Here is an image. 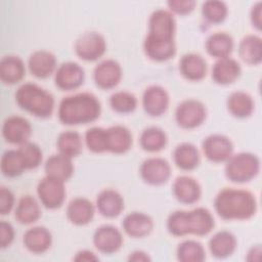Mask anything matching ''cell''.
I'll return each instance as SVG.
<instances>
[{"label":"cell","mask_w":262,"mask_h":262,"mask_svg":"<svg viewBox=\"0 0 262 262\" xmlns=\"http://www.w3.org/2000/svg\"><path fill=\"white\" fill-rule=\"evenodd\" d=\"M169 102L168 92L160 85H150L143 92L142 106L144 112L151 117H160L166 113Z\"/></svg>","instance_id":"2e32d148"},{"label":"cell","mask_w":262,"mask_h":262,"mask_svg":"<svg viewBox=\"0 0 262 262\" xmlns=\"http://www.w3.org/2000/svg\"><path fill=\"white\" fill-rule=\"evenodd\" d=\"M23 242L30 252L34 254H42L51 247L52 235L46 227L35 226L25 232Z\"/></svg>","instance_id":"603a6c76"},{"label":"cell","mask_w":262,"mask_h":262,"mask_svg":"<svg viewBox=\"0 0 262 262\" xmlns=\"http://www.w3.org/2000/svg\"><path fill=\"white\" fill-rule=\"evenodd\" d=\"M74 260L75 261H78V262H91V261H98V257L91 251L89 250H82V251H79L76 256L74 257Z\"/></svg>","instance_id":"bcb514c9"},{"label":"cell","mask_w":262,"mask_h":262,"mask_svg":"<svg viewBox=\"0 0 262 262\" xmlns=\"http://www.w3.org/2000/svg\"><path fill=\"white\" fill-rule=\"evenodd\" d=\"M96 208L105 218L118 217L124 210L123 196L117 190L106 188L97 195Z\"/></svg>","instance_id":"44dd1931"},{"label":"cell","mask_w":262,"mask_h":262,"mask_svg":"<svg viewBox=\"0 0 262 262\" xmlns=\"http://www.w3.org/2000/svg\"><path fill=\"white\" fill-rule=\"evenodd\" d=\"M28 67L34 77L38 79H46L55 71L56 58L50 51L37 50L30 55Z\"/></svg>","instance_id":"ac0fdd59"},{"label":"cell","mask_w":262,"mask_h":262,"mask_svg":"<svg viewBox=\"0 0 262 262\" xmlns=\"http://www.w3.org/2000/svg\"><path fill=\"white\" fill-rule=\"evenodd\" d=\"M95 208L93 204L85 198L73 199L67 208V217L75 225L83 226L91 222L94 217Z\"/></svg>","instance_id":"7402d4cb"},{"label":"cell","mask_w":262,"mask_h":262,"mask_svg":"<svg viewBox=\"0 0 262 262\" xmlns=\"http://www.w3.org/2000/svg\"><path fill=\"white\" fill-rule=\"evenodd\" d=\"M124 239L121 231L113 225H102L93 234V245L103 254H114L123 246Z\"/></svg>","instance_id":"5bb4252c"},{"label":"cell","mask_w":262,"mask_h":262,"mask_svg":"<svg viewBox=\"0 0 262 262\" xmlns=\"http://www.w3.org/2000/svg\"><path fill=\"white\" fill-rule=\"evenodd\" d=\"M228 8L222 1L210 0L204 2L202 5V14L211 24H221L226 18Z\"/></svg>","instance_id":"f35d334b"},{"label":"cell","mask_w":262,"mask_h":262,"mask_svg":"<svg viewBox=\"0 0 262 262\" xmlns=\"http://www.w3.org/2000/svg\"><path fill=\"white\" fill-rule=\"evenodd\" d=\"M14 206V195L7 187L0 189V213L2 215L8 214Z\"/></svg>","instance_id":"7bdbcfd3"},{"label":"cell","mask_w":262,"mask_h":262,"mask_svg":"<svg viewBox=\"0 0 262 262\" xmlns=\"http://www.w3.org/2000/svg\"><path fill=\"white\" fill-rule=\"evenodd\" d=\"M176 256L181 262H202L206 259V252L202 244L187 239L178 245Z\"/></svg>","instance_id":"8d00e7d4"},{"label":"cell","mask_w":262,"mask_h":262,"mask_svg":"<svg viewBox=\"0 0 262 262\" xmlns=\"http://www.w3.org/2000/svg\"><path fill=\"white\" fill-rule=\"evenodd\" d=\"M56 145L59 154L73 159L81 154L83 142L81 135L78 132L68 130L58 135Z\"/></svg>","instance_id":"e575fe53"},{"label":"cell","mask_w":262,"mask_h":262,"mask_svg":"<svg viewBox=\"0 0 262 262\" xmlns=\"http://www.w3.org/2000/svg\"><path fill=\"white\" fill-rule=\"evenodd\" d=\"M260 255H261V247L260 245L254 246L252 247L247 255V260L248 261H258L260 259Z\"/></svg>","instance_id":"c3c4849f"},{"label":"cell","mask_w":262,"mask_h":262,"mask_svg":"<svg viewBox=\"0 0 262 262\" xmlns=\"http://www.w3.org/2000/svg\"><path fill=\"white\" fill-rule=\"evenodd\" d=\"M205 46L207 52L211 56L220 59L229 57L233 50L234 42L229 34L225 32H216L208 37Z\"/></svg>","instance_id":"f1b7e54d"},{"label":"cell","mask_w":262,"mask_h":262,"mask_svg":"<svg viewBox=\"0 0 262 262\" xmlns=\"http://www.w3.org/2000/svg\"><path fill=\"white\" fill-rule=\"evenodd\" d=\"M203 151L209 161L222 163L232 156L233 144L225 135L212 134L204 140Z\"/></svg>","instance_id":"4fadbf2b"},{"label":"cell","mask_w":262,"mask_h":262,"mask_svg":"<svg viewBox=\"0 0 262 262\" xmlns=\"http://www.w3.org/2000/svg\"><path fill=\"white\" fill-rule=\"evenodd\" d=\"M26 74L24 61L15 55L4 56L0 61V79L3 83L13 85L23 80Z\"/></svg>","instance_id":"83f0119b"},{"label":"cell","mask_w":262,"mask_h":262,"mask_svg":"<svg viewBox=\"0 0 262 262\" xmlns=\"http://www.w3.org/2000/svg\"><path fill=\"white\" fill-rule=\"evenodd\" d=\"M122 226L129 236L141 238L151 232L154 228V221L147 214L142 212H132L125 216Z\"/></svg>","instance_id":"ffe728a7"},{"label":"cell","mask_w":262,"mask_h":262,"mask_svg":"<svg viewBox=\"0 0 262 262\" xmlns=\"http://www.w3.org/2000/svg\"><path fill=\"white\" fill-rule=\"evenodd\" d=\"M167 135L165 131L159 127L145 128L139 137V143L143 150L148 152H157L165 148L167 145Z\"/></svg>","instance_id":"836d02e7"},{"label":"cell","mask_w":262,"mask_h":262,"mask_svg":"<svg viewBox=\"0 0 262 262\" xmlns=\"http://www.w3.org/2000/svg\"><path fill=\"white\" fill-rule=\"evenodd\" d=\"M14 239V229L8 222L1 221L0 223V245L2 249H5L11 245Z\"/></svg>","instance_id":"ee69618b"},{"label":"cell","mask_w":262,"mask_h":262,"mask_svg":"<svg viewBox=\"0 0 262 262\" xmlns=\"http://www.w3.org/2000/svg\"><path fill=\"white\" fill-rule=\"evenodd\" d=\"M107 151L113 154H125L132 146V134L130 130L122 125H115L106 129Z\"/></svg>","instance_id":"d4e9b609"},{"label":"cell","mask_w":262,"mask_h":262,"mask_svg":"<svg viewBox=\"0 0 262 262\" xmlns=\"http://www.w3.org/2000/svg\"><path fill=\"white\" fill-rule=\"evenodd\" d=\"M215 226L214 217L211 212L203 207L190 211H174L167 219V229L174 236L194 234L207 235Z\"/></svg>","instance_id":"3957f363"},{"label":"cell","mask_w":262,"mask_h":262,"mask_svg":"<svg viewBox=\"0 0 262 262\" xmlns=\"http://www.w3.org/2000/svg\"><path fill=\"white\" fill-rule=\"evenodd\" d=\"M105 50L106 41L97 32H86L75 43L76 54L85 61L97 60L105 53Z\"/></svg>","instance_id":"ba28073f"},{"label":"cell","mask_w":262,"mask_h":262,"mask_svg":"<svg viewBox=\"0 0 262 262\" xmlns=\"http://www.w3.org/2000/svg\"><path fill=\"white\" fill-rule=\"evenodd\" d=\"M101 113L98 98L92 93L82 92L63 97L58 105L59 121L69 126L94 122Z\"/></svg>","instance_id":"7a4b0ae2"},{"label":"cell","mask_w":262,"mask_h":262,"mask_svg":"<svg viewBox=\"0 0 262 262\" xmlns=\"http://www.w3.org/2000/svg\"><path fill=\"white\" fill-rule=\"evenodd\" d=\"M85 143L92 152L100 154L107 151L106 129L101 127L89 128L85 133Z\"/></svg>","instance_id":"ab89813d"},{"label":"cell","mask_w":262,"mask_h":262,"mask_svg":"<svg viewBox=\"0 0 262 262\" xmlns=\"http://www.w3.org/2000/svg\"><path fill=\"white\" fill-rule=\"evenodd\" d=\"M167 4L171 12L185 15L194 9L196 3L193 0H170Z\"/></svg>","instance_id":"b9f144b4"},{"label":"cell","mask_w":262,"mask_h":262,"mask_svg":"<svg viewBox=\"0 0 262 262\" xmlns=\"http://www.w3.org/2000/svg\"><path fill=\"white\" fill-rule=\"evenodd\" d=\"M179 71L185 79L189 81H200L206 77L207 62L205 58L198 53H186L179 61Z\"/></svg>","instance_id":"cb8c5ba5"},{"label":"cell","mask_w":262,"mask_h":262,"mask_svg":"<svg viewBox=\"0 0 262 262\" xmlns=\"http://www.w3.org/2000/svg\"><path fill=\"white\" fill-rule=\"evenodd\" d=\"M214 208L224 220H247L256 214L257 200L249 190L226 187L215 196Z\"/></svg>","instance_id":"6da1fadb"},{"label":"cell","mask_w":262,"mask_h":262,"mask_svg":"<svg viewBox=\"0 0 262 262\" xmlns=\"http://www.w3.org/2000/svg\"><path fill=\"white\" fill-rule=\"evenodd\" d=\"M129 261H134V262H146V261H150V257L148 256L147 253L137 250L134 251L132 253H130L129 257H128Z\"/></svg>","instance_id":"7dc6e473"},{"label":"cell","mask_w":262,"mask_h":262,"mask_svg":"<svg viewBox=\"0 0 262 262\" xmlns=\"http://www.w3.org/2000/svg\"><path fill=\"white\" fill-rule=\"evenodd\" d=\"M206 117V106L198 99H185L175 111L176 123L183 129H194L201 126Z\"/></svg>","instance_id":"52a82bcc"},{"label":"cell","mask_w":262,"mask_h":262,"mask_svg":"<svg viewBox=\"0 0 262 262\" xmlns=\"http://www.w3.org/2000/svg\"><path fill=\"white\" fill-rule=\"evenodd\" d=\"M238 55L248 64H259L262 61L261 38L257 35L245 36L238 44Z\"/></svg>","instance_id":"4dcf8cb0"},{"label":"cell","mask_w":262,"mask_h":262,"mask_svg":"<svg viewBox=\"0 0 262 262\" xmlns=\"http://www.w3.org/2000/svg\"><path fill=\"white\" fill-rule=\"evenodd\" d=\"M31 134L32 126L26 118L10 116L5 119L2 126V135L7 142L21 145L29 141Z\"/></svg>","instance_id":"7c38bea8"},{"label":"cell","mask_w":262,"mask_h":262,"mask_svg":"<svg viewBox=\"0 0 262 262\" xmlns=\"http://www.w3.org/2000/svg\"><path fill=\"white\" fill-rule=\"evenodd\" d=\"M173 161L179 169L183 171H191L200 164V152L193 144L182 142L174 148Z\"/></svg>","instance_id":"f546056e"},{"label":"cell","mask_w":262,"mask_h":262,"mask_svg":"<svg viewBox=\"0 0 262 262\" xmlns=\"http://www.w3.org/2000/svg\"><path fill=\"white\" fill-rule=\"evenodd\" d=\"M142 180L149 185L165 184L171 176L169 162L160 157H152L144 160L139 169Z\"/></svg>","instance_id":"30bf717a"},{"label":"cell","mask_w":262,"mask_h":262,"mask_svg":"<svg viewBox=\"0 0 262 262\" xmlns=\"http://www.w3.org/2000/svg\"><path fill=\"white\" fill-rule=\"evenodd\" d=\"M237 246L236 237L227 230H221L213 234L209 241V250L215 258L224 259L231 256Z\"/></svg>","instance_id":"484cf974"},{"label":"cell","mask_w":262,"mask_h":262,"mask_svg":"<svg viewBox=\"0 0 262 262\" xmlns=\"http://www.w3.org/2000/svg\"><path fill=\"white\" fill-rule=\"evenodd\" d=\"M172 191L176 200L182 204L191 205L196 203L202 194L199 182L189 176H179L175 179Z\"/></svg>","instance_id":"e0dca14e"},{"label":"cell","mask_w":262,"mask_h":262,"mask_svg":"<svg viewBox=\"0 0 262 262\" xmlns=\"http://www.w3.org/2000/svg\"><path fill=\"white\" fill-rule=\"evenodd\" d=\"M44 170L46 176L66 182L72 177L74 173V165L71 158L61 154H57L52 155L47 159L45 162Z\"/></svg>","instance_id":"4316f807"},{"label":"cell","mask_w":262,"mask_h":262,"mask_svg":"<svg viewBox=\"0 0 262 262\" xmlns=\"http://www.w3.org/2000/svg\"><path fill=\"white\" fill-rule=\"evenodd\" d=\"M242 74V68L237 60L231 57L217 59L212 69V79L219 85L234 83Z\"/></svg>","instance_id":"d6986e66"},{"label":"cell","mask_w":262,"mask_h":262,"mask_svg":"<svg viewBox=\"0 0 262 262\" xmlns=\"http://www.w3.org/2000/svg\"><path fill=\"white\" fill-rule=\"evenodd\" d=\"M85 80L84 69L77 62L67 61L61 63L55 71L54 82L57 88L71 91L79 88Z\"/></svg>","instance_id":"8fae6325"},{"label":"cell","mask_w":262,"mask_h":262,"mask_svg":"<svg viewBox=\"0 0 262 262\" xmlns=\"http://www.w3.org/2000/svg\"><path fill=\"white\" fill-rule=\"evenodd\" d=\"M24 159V162L26 164L27 170L29 169H35L40 166L42 159H43V154L41 148L33 143V142H26L17 148Z\"/></svg>","instance_id":"60d3db41"},{"label":"cell","mask_w":262,"mask_h":262,"mask_svg":"<svg viewBox=\"0 0 262 262\" xmlns=\"http://www.w3.org/2000/svg\"><path fill=\"white\" fill-rule=\"evenodd\" d=\"M93 79L95 85L100 89L115 88L122 79V68L114 59H104L95 67Z\"/></svg>","instance_id":"9a60e30c"},{"label":"cell","mask_w":262,"mask_h":262,"mask_svg":"<svg viewBox=\"0 0 262 262\" xmlns=\"http://www.w3.org/2000/svg\"><path fill=\"white\" fill-rule=\"evenodd\" d=\"M64 182L49 176H45L37 185V194L41 204L50 210L58 209L66 199Z\"/></svg>","instance_id":"9c48e42d"},{"label":"cell","mask_w":262,"mask_h":262,"mask_svg":"<svg viewBox=\"0 0 262 262\" xmlns=\"http://www.w3.org/2000/svg\"><path fill=\"white\" fill-rule=\"evenodd\" d=\"M14 216L20 224H32L41 217L40 205L32 195H24L17 203Z\"/></svg>","instance_id":"d6a6232c"},{"label":"cell","mask_w":262,"mask_h":262,"mask_svg":"<svg viewBox=\"0 0 262 262\" xmlns=\"http://www.w3.org/2000/svg\"><path fill=\"white\" fill-rule=\"evenodd\" d=\"M27 170L18 149L6 150L1 158V171L6 177H16Z\"/></svg>","instance_id":"d590c367"},{"label":"cell","mask_w":262,"mask_h":262,"mask_svg":"<svg viewBox=\"0 0 262 262\" xmlns=\"http://www.w3.org/2000/svg\"><path fill=\"white\" fill-rule=\"evenodd\" d=\"M260 171V160L252 152L232 155L225 165V176L234 183H246L254 179Z\"/></svg>","instance_id":"5b68a950"},{"label":"cell","mask_w":262,"mask_h":262,"mask_svg":"<svg viewBox=\"0 0 262 262\" xmlns=\"http://www.w3.org/2000/svg\"><path fill=\"white\" fill-rule=\"evenodd\" d=\"M262 2H257L251 10L250 18L253 27H255L258 31L261 30L262 27Z\"/></svg>","instance_id":"f6af8a7d"},{"label":"cell","mask_w":262,"mask_h":262,"mask_svg":"<svg viewBox=\"0 0 262 262\" xmlns=\"http://www.w3.org/2000/svg\"><path fill=\"white\" fill-rule=\"evenodd\" d=\"M176 20L173 13L166 9L155 10L148 19V34L146 41L158 43H173L175 42Z\"/></svg>","instance_id":"8992f818"},{"label":"cell","mask_w":262,"mask_h":262,"mask_svg":"<svg viewBox=\"0 0 262 262\" xmlns=\"http://www.w3.org/2000/svg\"><path fill=\"white\" fill-rule=\"evenodd\" d=\"M15 101L21 110L38 118L50 117L54 108V98L51 93L35 83H25L19 86L15 92Z\"/></svg>","instance_id":"277c9868"},{"label":"cell","mask_w":262,"mask_h":262,"mask_svg":"<svg viewBox=\"0 0 262 262\" xmlns=\"http://www.w3.org/2000/svg\"><path fill=\"white\" fill-rule=\"evenodd\" d=\"M227 108L229 113L238 119L250 117L255 107L252 96L245 91H234L227 98Z\"/></svg>","instance_id":"1f68e13d"},{"label":"cell","mask_w":262,"mask_h":262,"mask_svg":"<svg viewBox=\"0 0 262 262\" xmlns=\"http://www.w3.org/2000/svg\"><path fill=\"white\" fill-rule=\"evenodd\" d=\"M110 105L113 111L119 114H130L137 106L136 97L128 91H117L110 97Z\"/></svg>","instance_id":"74e56055"}]
</instances>
